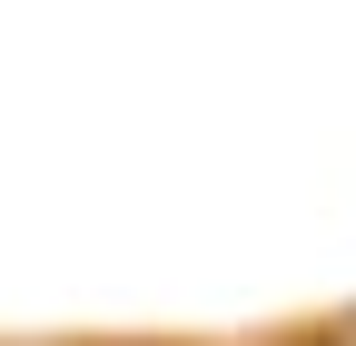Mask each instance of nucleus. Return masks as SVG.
I'll return each instance as SVG.
<instances>
[{
  "mask_svg": "<svg viewBox=\"0 0 356 346\" xmlns=\"http://www.w3.org/2000/svg\"><path fill=\"white\" fill-rule=\"evenodd\" d=\"M307 346H356V327H327V336H307Z\"/></svg>",
  "mask_w": 356,
  "mask_h": 346,
  "instance_id": "1",
  "label": "nucleus"
}]
</instances>
